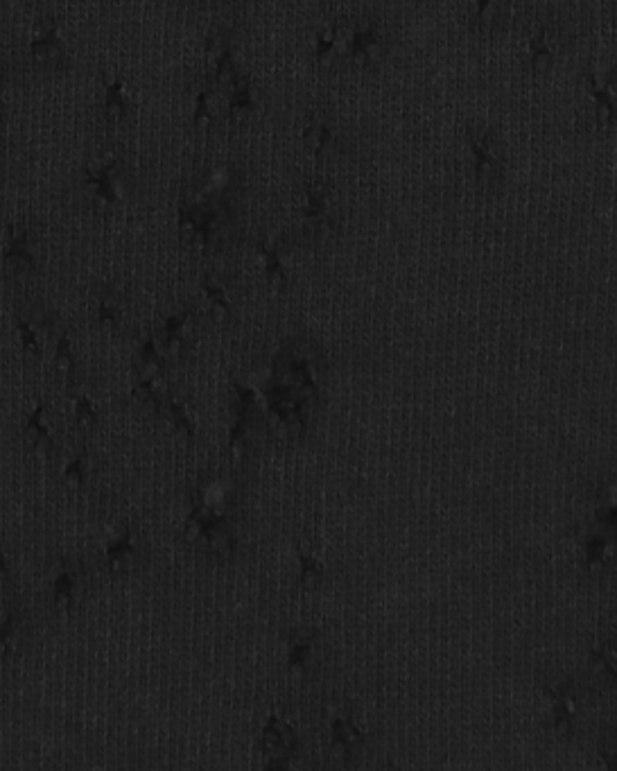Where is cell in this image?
I'll list each match as a JSON object with an SVG mask.
<instances>
[{"label": "cell", "instance_id": "5bb4252c", "mask_svg": "<svg viewBox=\"0 0 617 771\" xmlns=\"http://www.w3.org/2000/svg\"><path fill=\"white\" fill-rule=\"evenodd\" d=\"M91 480V453L84 444L66 459L62 466V482L68 489L82 491Z\"/></svg>", "mask_w": 617, "mask_h": 771}, {"label": "cell", "instance_id": "2e32d148", "mask_svg": "<svg viewBox=\"0 0 617 771\" xmlns=\"http://www.w3.org/2000/svg\"><path fill=\"white\" fill-rule=\"evenodd\" d=\"M312 654H315V645H312L308 636H292L288 645V670L292 674L306 672L312 661Z\"/></svg>", "mask_w": 617, "mask_h": 771}, {"label": "cell", "instance_id": "3957f363", "mask_svg": "<svg viewBox=\"0 0 617 771\" xmlns=\"http://www.w3.org/2000/svg\"><path fill=\"white\" fill-rule=\"evenodd\" d=\"M301 740L299 733L294 731V726L288 719L272 713L267 717L263 731L258 735V749L263 753L265 765L272 769L288 767L299 753Z\"/></svg>", "mask_w": 617, "mask_h": 771}, {"label": "cell", "instance_id": "9c48e42d", "mask_svg": "<svg viewBox=\"0 0 617 771\" xmlns=\"http://www.w3.org/2000/svg\"><path fill=\"white\" fill-rule=\"evenodd\" d=\"M68 396H71V403H73L75 430L80 432V435H84V437L93 435V432L98 430V426H100L98 403L93 401V396L86 392L82 385L68 389Z\"/></svg>", "mask_w": 617, "mask_h": 771}, {"label": "cell", "instance_id": "4fadbf2b", "mask_svg": "<svg viewBox=\"0 0 617 771\" xmlns=\"http://www.w3.org/2000/svg\"><path fill=\"white\" fill-rule=\"evenodd\" d=\"M127 319V306L123 294L114 288H107L98 297V322L109 331H120Z\"/></svg>", "mask_w": 617, "mask_h": 771}, {"label": "cell", "instance_id": "e0dca14e", "mask_svg": "<svg viewBox=\"0 0 617 771\" xmlns=\"http://www.w3.org/2000/svg\"><path fill=\"white\" fill-rule=\"evenodd\" d=\"M330 738H333V747L340 749L342 753H349L353 749L355 740H360V733L355 731V726L349 719L337 717L333 726H330Z\"/></svg>", "mask_w": 617, "mask_h": 771}, {"label": "cell", "instance_id": "7c38bea8", "mask_svg": "<svg viewBox=\"0 0 617 771\" xmlns=\"http://www.w3.org/2000/svg\"><path fill=\"white\" fill-rule=\"evenodd\" d=\"M163 414L165 419H168L170 428L177 432V437L186 441L197 439V421L193 417V412H190V407L181 401V398L168 394V398H165Z\"/></svg>", "mask_w": 617, "mask_h": 771}, {"label": "cell", "instance_id": "9a60e30c", "mask_svg": "<svg viewBox=\"0 0 617 771\" xmlns=\"http://www.w3.org/2000/svg\"><path fill=\"white\" fill-rule=\"evenodd\" d=\"M41 317H28V315H16V331L21 337V351L28 360H41L43 358V333L48 331L39 326Z\"/></svg>", "mask_w": 617, "mask_h": 771}, {"label": "cell", "instance_id": "d6986e66", "mask_svg": "<svg viewBox=\"0 0 617 771\" xmlns=\"http://www.w3.org/2000/svg\"><path fill=\"white\" fill-rule=\"evenodd\" d=\"M7 584H12V573H10V563H7L3 536H0V586H7Z\"/></svg>", "mask_w": 617, "mask_h": 771}, {"label": "cell", "instance_id": "8fae6325", "mask_svg": "<svg viewBox=\"0 0 617 771\" xmlns=\"http://www.w3.org/2000/svg\"><path fill=\"white\" fill-rule=\"evenodd\" d=\"M23 629V609L21 604L10 602L5 604V609L0 611V663L7 661L14 652L16 640L21 636Z\"/></svg>", "mask_w": 617, "mask_h": 771}, {"label": "cell", "instance_id": "6da1fadb", "mask_svg": "<svg viewBox=\"0 0 617 771\" xmlns=\"http://www.w3.org/2000/svg\"><path fill=\"white\" fill-rule=\"evenodd\" d=\"M236 518L229 484L213 478L199 482L190 493L184 541L215 561H229L240 545Z\"/></svg>", "mask_w": 617, "mask_h": 771}, {"label": "cell", "instance_id": "277c9868", "mask_svg": "<svg viewBox=\"0 0 617 771\" xmlns=\"http://www.w3.org/2000/svg\"><path fill=\"white\" fill-rule=\"evenodd\" d=\"M143 557L145 550L132 527H123L104 545V566H107L111 577L129 575L134 568L141 566Z\"/></svg>", "mask_w": 617, "mask_h": 771}, {"label": "cell", "instance_id": "ac0fdd59", "mask_svg": "<svg viewBox=\"0 0 617 771\" xmlns=\"http://www.w3.org/2000/svg\"><path fill=\"white\" fill-rule=\"evenodd\" d=\"M297 559H299V582L303 586L317 584L319 579L324 577V563L312 557V554L297 550Z\"/></svg>", "mask_w": 617, "mask_h": 771}, {"label": "cell", "instance_id": "52a82bcc", "mask_svg": "<svg viewBox=\"0 0 617 771\" xmlns=\"http://www.w3.org/2000/svg\"><path fill=\"white\" fill-rule=\"evenodd\" d=\"M190 324H193V310H184V313H175L165 319L159 335L161 349L168 355L170 362L186 355L190 349Z\"/></svg>", "mask_w": 617, "mask_h": 771}, {"label": "cell", "instance_id": "30bf717a", "mask_svg": "<svg viewBox=\"0 0 617 771\" xmlns=\"http://www.w3.org/2000/svg\"><path fill=\"white\" fill-rule=\"evenodd\" d=\"M202 297H204L206 310H208V315H211L213 322H217V324L227 322V319L231 317V299H229L227 288H224L215 274L204 276Z\"/></svg>", "mask_w": 617, "mask_h": 771}, {"label": "cell", "instance_id": "ba28073f", "mask_svg": "<svg viewBox=\"0 0 617 771\" xmlns=\"http://www.w3.org/2000/svg\"><path fill=\"white\" fill-rule=\"evenodd\" d=\"M52 365H55L57 376L64 380L66 389L82 385V367L77 358L73 337L68 331H62L55 340V355H52Z\"/></svg>", "mask_w": 617, "mask_h": 771}, {"label": "cell", "instance_id": "7a4b0ae2", "mask_svg": "<svg viewBox=\"0 0 617 771\" xmlns=\"http://www.w3.org/2000/svg\"><path fill=\"white\" fill-rule=\"evenodd\" d=\"M170 358L161 349L159 335L150 333L141 344L134 360V378H132V396L147 410L163 412L165 398H168V378Z\"/></svg>", "mask_w": 617, "mask_h": 771}, {"label": "cell", "instance_id": "5b68a950", "mask_svg": "<svg viewBox=\"0 0 617 771\" xmlns=\"http://www.w3.org/2000/svg\"><path fill=\"white\" fill-rule=\"evenodd\" d=\"M50 405L46 401H37L32 410L23 419V441L25 446L39 455H50L57 450V435L52 423L48 421Z\"/></svg>", "mask_w": 617, "mask_h": 771}, {"label": "cell", "instance_id": "8992f818", "mask_svg": "<svg viewBox=\"0 0 617 771\" xmlns=\"http://www.w3.org/2000/svg\"><path fill=\"white\" fill-rule=\"evenodd\" d=\"M82 593V568L68 559H59L52 575V606L57 611H71Z\"/></svg>", "mask_w": 617, "mask_h": 771}, {"label": "cell", "instance_id": "ffe728a7", "mask_svg": "<svg viewBox=\"0 0 617 771\" xmlns=\"http://www.w3.org/2000/svg\"><path fill=\"white\" fill-rule=\"evenodd\" d=\"M197 125H199V127H206V125H208V116H199V118H197Z\"/></svg>", "mask_w": 617, "mask_h": 771}]
</instances>
